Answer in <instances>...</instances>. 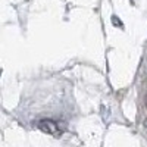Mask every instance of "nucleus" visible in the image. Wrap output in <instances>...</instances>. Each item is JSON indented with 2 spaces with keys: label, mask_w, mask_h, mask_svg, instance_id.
<instances>
[{
  "label": "nucleus",
  "mask_w": 147,
  "mask_h": 147,
  "mask_svg": "<svg viewBox=\"0 0 147 147\" xmlns=\"http://www.w3.org/2000/svg\"><path fill=\"white\" fill-rule=\"evenodd\" d=\"M38 128L47 134H53V136H57L59 134V127L55 121L52 119H43L38 122Z\"/></svg>",
  "instance_id": "1"
}]
</instances>
